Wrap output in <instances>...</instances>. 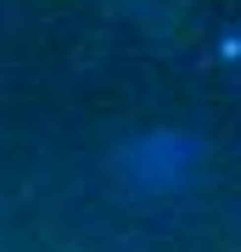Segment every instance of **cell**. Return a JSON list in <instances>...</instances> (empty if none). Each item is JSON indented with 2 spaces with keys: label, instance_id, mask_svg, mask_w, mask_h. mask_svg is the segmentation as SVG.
<instances>
[{
  "label": "cell",
  "instance_id": "6da1fadb",
  "mask_svg": "<svg viewBox=\"0 0 241 252\" xmlns=\"http://www.w3.org/2000/svg\"><path fill=\"white\" fill-rule=\"evenodd\" d=\"M197 157H202V146L191 140V135H179V129H169V135L135 140L129 152H124V174L140 190H174L191 168H197Z\"/></svg>",
  "mask_w": 241,
  "mask_h": 252
}]
</instances>
